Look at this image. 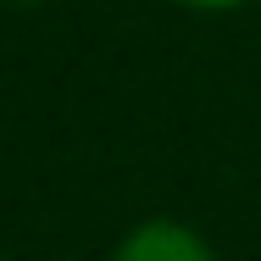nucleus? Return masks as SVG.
<instances>
[{"label": "nucleus", "mask_w": 261, "mask_h": 261, "mask_svg": "<svg viewBox=\"0 0 261 261\" xmlns=\"http://www.w3.org/2000/svg\"><path fill=\"white\" fill-rule=\"evenodd\" d=\"M117 261H211V250L178 222H145L122 250Z\"/></svg>", "instance_id": "1"}, {"label": "nucleus", "mask_w": 261, "mask_h": 261, "mask_svg": "<svg viewBox=\"0 0 261 261\" xmlns=\"http://www.w3.org/2000/svg\"><path fill=\"white\" fill-rule=\"evenodd\" d=\"M184 6H239V0H184Z\"/></svg>", "instance_id": "2"}]
</instances>
